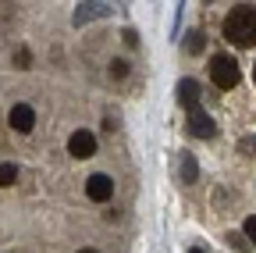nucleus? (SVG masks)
Here are the masks:
<instances>
[{
	"instance_id": "1",
	"label": "nucleus",
	"mask_w": 256,
	"mask_h": 253,
	"mask_svg": "<svg viewBox=\"0 0 256 253\" xmlns=\"http://www.w3.org/2000/svg\"><path fill=\"white\" fill-rule=\"evenodd\" d=\"M224 36L235 47H256V8L252 4L232 8L228 18H224Z\"/></svg>"
},
{
	"instance_id": "2",
	"label": "nucleus",
	"mask_w": 256,
	"mask_h": 253,
	"mask_svg": "<svg viewBox=\"0 0 256 253\" xmlns=\"http://www.w3.org/2000/svg\"><path fill=\"white\" fill-rule=\"evenodd\" d=\"M210 79H214L217 89H235L238 79H242V72H238V65H235V57H228V54H214V61H210Z\"/></svg>"
},
{
	"instance_id": "3",
	"label": "nucleus",
	"mask_w": 256,
	"mask_h": 253,
	"mask_svg": "<svg viewBox=\"0 0 256 253\" xmlns=\"http://www.w3.org/2000/svg\"><path fill=\"white\" fill-rule=\"evenodd\" d=\"M86 196H89L92 203H107V200L114 196V178L104 175V171L89 175V182H86Z\"/></svg>"
},
{
	"instance_id": "4",
	"label": "nucleus",
	"mask_w": 256,
	"mask_h": 253,
	"mask_svg": "<svg viewBox=\"0 0 256 253\" xmlns=\"http://www.w3.org/2000/svg\"><path fill=\"white\" fill-rule=\"evenodd\" d=\"M68 150H72V157L86 161V157H92V153H96V136H92L89 129H75V132H72V139H68Z\"/></svg>"
},
{
	"instance_id": "5",
	"label": "nucleus",
	"mask_w": 256,
	"mask_h": 253,
	"mask_svg": "<svg viewBox=\"0 0 256 253\" xmlns=\"http://www.w3.org/2000/svg\"><path fill=\"white\" fill-rule=\"evenodd\" d=\"M8 121H11L14 132H32V125H36V111H32L28 104H14L8 111Z\"/></svg>"
},
{
	"instance_id": "6",
	"label": "nucleus",
	"mask_w": 256,
	"mask_h": 253,
	"mask_svg": "<svg viewBox=\"0 0 256 253\" xmlns=\"http://www.w3.org/2000/svg\"><path fill=\"white\" fill-rule=\"evenodd\" d=\"M178 104L192 114V111H200V82L196 79H182L178 82Z\"/></svg>"
},
{
	"instance_id": "7",
	"label": "nucleus",
	"mask_w": 256,
	"mask_h": 253,
	"mask_svg": "<svg viewBox=\"0 0 256 253\" xmlns=\"http://www.w3.org/2000/svg\"><path fill=\"white\" fill-rule=\"evenodd\" d=\"M188 132L196 136V139H210V136L217 132V125H214V118H210L206 111H192V114H188Z\"/></svg>"
},
{
	"instance_id": "8",
	"label": "nucleus",
	"mask_w": 256,
	"mask_h": 253,
	"mask_svg": "<svg viewBox=\"0 0 256 253\" xmlns=\"http://www.w3.org/2000/svg\"><path fill=\"white\" fill-rule=\"evenodd\" d=\"M114 8L110 4H78V11H75V25H86V22H92V18H107Z\"/></svg>"
},
{
	"instance_id": "9",
	"label": "nucleus",
	"mask_w": 256,
	"mask_h": 253,
	"mask_svg": "<svg viewBox=\"0 0 256 253\" xmlns=\"http://www.w3.org/2000/svg\"><path fill=\"white\" fill-rule=\"evenodd\" d=\"M182 178H185V182H196V178H200V164H196V157H192V153L182 157Z\"/></svg>"
},
{
	"instance_id": "10",
	"label": "nucleus",
	"mask_w": 256,
	"mask_h": 253,
	"mask_svg": "<svg viewBox=\"0 0 256 253\" xmlns=\"http://www.w3.org/2000/svg\"><path fill=\"white\" fill-rule=\"evenodd\" d=\"M14 178H18V168L14 164H0V189L14 185Z\"/></svg>"
},
{
	"instance_id": "11",
	"label": "nucleus",
	"mask_w": 256,
	"mask_h": 253,
	"mask_svg": "<svg viewBox=\"0 0 256 253\" xmlns=\"http://www.w3.org/2000/svg\"><path fill=\"white\" fill-rule=\"evenodd\" d=\"M185 47H188V54H203V47H206V40H203V33H188V40H185Z\"/></svg>"
},
{
	"instance_id": "12",
	"label": "nucleus",
	"mask_w": 256,
	"mask_h": 253,
	"mask_svg": "<svg viewBox=\"0 0 256 253\" xmlns=\"http://www.w3.org/2000/svg\"><path fill=\"white\" fill-rule=\"evenodd\" d=\"M110 75H114V79H128V61H121V57L110 61Z\"/></svg>"
},
{
	"instance_id": "13",
	"label": "nucleus",
	"mask_w": 256,
	"mask_h": 253,
	"mask_svg": "<svg viewBox=\"0 0 256 253\" xmlns=\"http://www.w3.org/2000/svg\"><path fill=\"white\" fill-rule=\"evenodd\" d=\"M18 68H32V54L25 47H18Z\"/></svg>"
},
{
	"instance_id": "14",
	"label": "nucleus",
	"mask_w": 256,
	"mask_h": 253,
	"mask_svg": "<svg viewBox=\"0 0 256 253\" xmlns=\"http://www.w3.org/2000/svg\"><path fill=\"white\" fill-rule=\"evenodd\" d=\"M246 235L256 242V214H249V217H246Z\"/></svg>"
},
{
	"instance_id": "15",
	"label": "nucleus",
	"mask_w": 256,
	"mask_h": 253,
	"mask_svg": "<svg viewBox=\"0 0 256 253\" xmlns=\"http://www.w3.org/2000/svg\"><path fill=\"white\" fill-rule=\"evenodd\" d=\"M124 43H128V47H136V43H139V40H136V29H124Z\"/></svg>"
},
{
	"instance_id": "16",
	"label": "nucleus",
	"mask_w": 256,
	"mask_h": 253,
	"mask_svg": "<svg viewBox=\"0 0 256 253\" xmlns=\"http://www.w3.org/2000/svg\"><path fill=\"white\" fill-rule=\"evenodd\" d=\"M78 253H100V249H78Z\"/></svg>"
},
{
	"instance_id": "17",
	"label": "nucleus",
	"mask_w": 256,
	"mask_h": 253,
	"mask_svg": "<svg viewBox=\"0 0 256 253\" xmlns=\"http://www.w3.org/2000/svg\"><path fill=\"white\" fill-rule=\"evenodd\" d=\"M188 253H203V249H200V246H196V249H188Z\"/></svg>"
},
{
	"instance_id": "18",
	"label": "nucleus",
	"mask_w": 256,
	"mask_h": 253,
	"mask_svg": "<svg viewBox=\"0 0 256 253\" xmlns=\"http://www.w3.org/2000/svg\"><path fill=\"white\" fill-rule=\"evenodd\" d=\"M252 82H256V65H252Z\"/></svg>"
}]
</instances>
